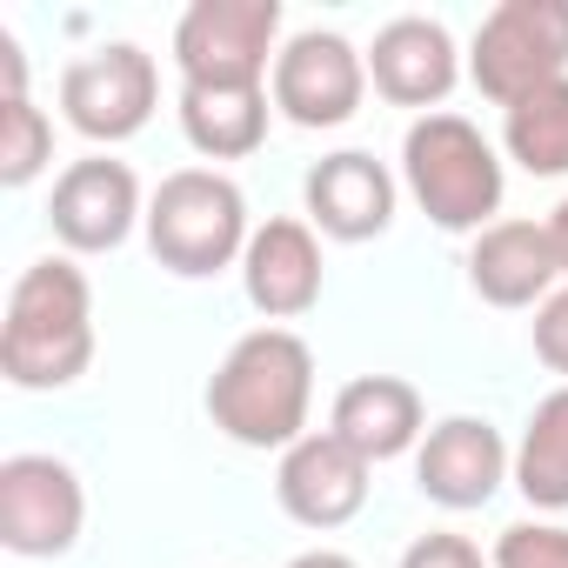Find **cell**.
I'll return each mask as SVG.
<instances>
[{
    "mask_svg": "<svg viewBox=\"0 0 568 568\" xmlns=\"http://www.w3.org/2000/svg\"><path fill=\"white\" fill-rule=\"evenodd\" d=\"M94 362V288L68 254L34 261L14 295H8V322H0V375L28 395L68 388L81 382Z\"/></svg>",
    "mask_w": 568,
    "mask_h": 568,
    "instance_id": "cell-2",
    "label": "cell"
},
{
    "mask_svg": "<svg viewBox=\"0 0 568 568\" xmlns=\"http://www.w3.org/2000/svg\"><path fill=\"white\" fill-rule=\"evenodd\" d=\"M315 408V355L295 328H254L227 348V362L207 382V415L241 448H281L288 455L308 435Z\"/></svg>",
    "mask_w": 568,
    "mask_h": 568,
    "instance_id": "cell-1",
    "label": "cell"
},
{
    "mask_svg": "<svg viewBox=\"0 0 568 568\" xmlns=\"http://www.w3.org/2000/svg\"><path fill=\"white\" fill-rule=\"evenodd\" d=\"M267 94L295 128H342V121H355V108L368 94V54L342 34L308 28L281 48Z\"/></svg>",
    "mask_w": 568,
    "mask_h": 568,
    "instance_id": "cell-9",
    "label": "cell"
},
{
    "mask_svg": "<svg viewBox=\"0 0 568 568\" xmlns=\"http://www.w3.org/2000/svg\"><path fill=\"white\" fill-rule=\"evenodd\" d=\"M402 174L422 214L448 234H481L501 214V154L462 114H422L402 141Z\"/></svg>",
    "mask_w": 568,
    "mask_h": 568,
    "instance_id": "cell-3",
    "label": "cell"
},
{
    "mask_svg": "<svg viewBox=\"0 0 568 568\" xmlns=\"http://www.w3.org/2000/svg\"><path fill=\"white\" fill-rule=\"evenodd\" d=\"M281 0H194L174 28L181 88H267Z\"/></svg>",
    "mask_w": 568,
    "mask_h": 568,
    "instance_id": "cell-6",
    "label": "cell"
},
{
    "mask_svg": "<svg viewBox=\"0 0 568 568\" xmlns=\"http://www.w3.org/2000/svg\"><path fill=\"white\" fill-rule=\"evenodd\" d=\"M328 435H342L362 462H395V455L422 448L428 415H422L415 382H402V375H362V382H348L335 395Z\"/></svg>",
    "mask_w": 568,
    "mask_h": 568,
    "instance_id": "cell-17",
    "label": "cell"
},
{
    "mask_svg": "<svg viewBox=\"0 0 568 568\" xmlns=\"http://www.w3.org/2000/svg\"><path fill=\"white\" fill-rule=\"evenodd\" d=\"M241 288L267 322H302L322 302V241L308 221H261L241 254Z\"/></svg>",
    "mask_w": 568,
    "mask_h": 568,
    "instance_id": "cell-13",
    "label": "cell"
},
{
    "mask_svg": "<svg viewBox=\"0 0 568 568\" xmlns=\"http://www.w3.org/2000/svg\"><path fill=\"white\" fill-rule=\"evenodd\" d=\"M495 568H568V528L555 521H515L495 535Z\"/></svg>",
    "mask_w": 568,
    "mask_h": 568,
    "instance_id": "cell-22",
    "label": "cell"
},
{
    "mask_svg": "<svg viewBox=\"0 0 568 568\" xmlns=\"http://www.w3.org/2000/svg\"><path fill=\"white\" fill-rule=\"evenodd\" d=\"M254 227H247V201L227 174L214 168H181L154 187L148 201V247L168 274L181 281H207L221 267H234L247 254Z\"/></svg>",
    "mask_w": 568,
    "mask_h": 568,
    "instance_id": "cell-4",
    "label": "cell"
},
{
    "mask_svg": "<svg viewBox=\"0 0 568 568\" xmlns=\"http://www.w3.org/2000/svg\"><path fill=\"white\" fill-rule=\"evenodd\" d=\"M154 101H161V74H154V54H141L134 41H114V48H94L81 54L68 74H61V114L74 134L88 141H134L148 121H154Z\"/></svg>",
    "mask_w": 568,
    "mask_h": 568,
    "instance_id": "cell-8",
    "label": "cell"
},
{
    "mask_svg": "<svg viewBox=\"0 0 568 568\" xmlns=\"http://www.w3.org/2000/svg\"><path fill=\"white\" fill-rule=\"evenodd\" d=\"M468 74L495 108H515L521 94L568 81V0H501L475 28Z\"/></svg>",
    "mask_w": 568,
    "mask_h": 568,
    "instance_id": "cell-5",
    "label": "cell"
},
{
    "mask_svg": "<svg viewBox=\"0 0 568 568\" xmlns=\"http://www.w3.org/2000/svg\"><path fill=\"white\" fill-rule=\"evenodd\" d=\"M288 568H362L355 555H342V548H308V555H295Z\"/></svg>",
    "mask_w": 568,
    "mask_h": 568,
    "instance_id": "cell-26",
    "label": "cell"
},
{
    "mask_svg": "<svg viewBox=\"0 0 568 568\" xmlns=\"http://www.w3.org/2000/svg\"><path fill=\"white\" fill-rule=\"evenodd\" d=\"M535 355H541V368H555L568 382V288H555L535 308Z\"/></svg>",
    "mask_w": 568,
    "mask_h": 568,
    "instance_id": "cell-24",
    "label": "cell"
},
{
    "mask_svg": "<svg viewBox=\"0 0 568 568\" xmlns=\"http://www.w3.org/2000/svg\"><path fill=\"white\" fill-rule=\"evenodd\" d=\"M302 194H308V221L328 241H375L395 221V174L362 148H342V154L315 161Z\"/></svg>",
    "mask_w": 568,
    "mask_h": 568,
    "instance_id": "cell-15",
    "label": "cell"
},
{
    "mask_svg": "<svg viewBox=\"0 0 568 568\" xmlns=\"http://www.w3.org/2000/svg\"><path fill=\"white\" fill-rule=\"evenodd\" d=\"M88 528V495L81 475L54 455H8L0 462V548L54 561L81 541Z\"/></svg>",
    "mask_w": 568,
    "mask_h": 568,
    "instance_id": "cell-7",
    "label": "cell"
},
{
    "mask_svg": "<svg viewBox=\"0 0 568 568\" xmlns=\"http://www.w3.org/2000/svg\"><path fill=\"white\" fill-rule=\"evenodd\" d=\"M515 488L548 515L568 508V382L535 402V415L521 428V448H515Z\"/></svg>",
    "mask_w": 568,
    "mask_h": 568,
    "instance_id": "cell-19",
    "label": "cell"
},
{
    "mask_svg": "<svg viewBox=\"0 0 568 568\" xmlns=\"http://www.w3.org/2000/svg\"><path fill=\"white\" fill-rule=\"evenodd\" d=\"M508 475H515V455L495 435V422H481V415H448L415 448V488L448 515H468V508L495 501V488Z\"/></svg>",
    "mask_w": 568,
    "mask_h": 568,
    "instance_id": "cell-10",
    "label": "cell"
},
{
    "mask_svg": "<svg viewBox=\"0 0 568 568\" xmlns=\"http://www.w3.org/2000/svg\"><path fill=\"white\" fill-rule=\"evenodd\" d=\"M555 247L541 221H495L468 247V288L488 308H541L555 295Z\"/></svg>",
    "mask_w": 568,
    "mask_h": 568,
    "instance_id": "cell-16",
    "label": "cell"
},
{
    "mask_svg": "<svg viewBox=\"0 0 568 568\" xmlns=\"http://www.w3.org/2000/svg\"><path fill=\"white\" fill-rule=\"evenodd\" d=\"M402 568H495L468 535H455V528H435V535H422V541H408V555H402Z\"/></svg>",
    "mask_w": 568,
    "mask_h": 568,
    "instance_id": "cell-23",
    "label": "cell"
},
{
    "mask_svg": "<svg viewBox=\"0 0 568 568\" xmlns=\"http://www.w3.org/2000/svg\"><path fill=\"white\" fill-rule=\"evenodd\" d=\"M455 74H462V54H455L448 28L428 21V14L388 21V28L375 34V48H368V81H375V94L395 101V108H428V114H435V108L448 101Z\"/></svg>",
    "mask_w": 568,
    "mask_h": 568,
    "instance_id": "cell-14",
    "label": "cell"
},
{
    "mask_svg": "<svg viewBox=\"0 0 568 568\" xmlns=\"http://www.w3.org/2000/svg\"><path fill=\"white\" fill-rule=\"evenodd\" d=\"M501 114H508V121H501V141H508V154H515L528 174H541V181L568 174V81H548V88L521 94V101L501 108Z\"/></svg>",
    "mask_w": 568,
    "mask_h": 568,
    "instance_id": "cell-20",
    "label": "cell"
},
{
    "mask_svg": "<svg viewBox=\"0 0 568 568\" xmlns=\"http://www.w3.org/2000/svg\"><path fill=\"white\" fill-rule=\"evenodd\" d=\"M48 221L61 234L68 254H108L134 234V221H148L141 207V181L128 161H74L61 181H54V201H48Z\"/></svg>",
    "mask_w": 568,
    "mask_h": 568,
    "instance_id": "cell-12",
    "label": "cell"
},
{
    "mask_svg": "<svg viewBox=\"0 0 568 568\" xmlns=\"http://www.w3.org/2000/svg\"><path fill=\"white\" fill-rule=\"evenodd\" d=\"M368 475L375 462H362L342 435H302L274 468V501L288 508V521L302 528H348L362 508H368Z\"/></svg>",
    "mask_w": 568,
    "mask_h": 568,
    "instance_id": "cell-11",
    "label": "cell"
},
{
    "mask_svg": "<svg viewBox=\"0 0 568 568\" xmlns=\"http://www.w3.org/2000/svg\"><path fill=\"white\" fill-rule=\"evenodd\" d=\"M541 227H548V247H555V267L568 274V201H555V214H548Z\"/></svg>",
    "mask_w": 568,
    "mask_h": 568,
    "instance_id": "cell-25",
    "label": "cell"
},
{
    "mask_svg": "<svg viewBox=\"0 0 568 568\" xmlns=\"http://www.w3.org/2000/svg\"><path fill=\"white\" fill-rule=\"evenodd\" d=\"M54 161V128L28 94H0V181L28 187Z\"/></svg>",
    "mask_w": 568,
    "mask_h": 568,
    "instance_id": "cell-21",
    "label": "cell"
},
{
    "mask_svg": "<svg viewBox=\"0 0 568 568\" xmlns=\"http://www.w3.org/2000/svg\"><path fill=\"white\" fill-rule=\"evenodd\" d=\"M267 88H181V134L207 161H241L267 141Z\"/></svg>",
    "mask_w": 568,
    "mask_h": 568,
    "instance_id": "cell-18",
    "label": "cell"
}]
</instances>
